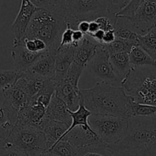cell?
Here are the masks:
<instances>
[{
    "mask_svg": "<svg viewBox=\"0 0 156 156\" xmlns=\"http://www.w3.org/2000/svg\"><path fill=\"white\" fill-rule=\"evenodd\" d=\"M38 9L34 13L24 39H40L44 41L47 50L56 53L59 49L62 34L68 23L76 30V21L65 5L64 0H35Z\"/></svg>",
    "mask_w": 156,
    "mask_h": 156,
    "instance_id": "1",
    "label": "cell"
},
{
    "mask_svg": "<svg viewBox=\"0 0 156 156\" xmlns=\"http://www.w3.org/2000/svg\"><path fill=\"white\" fill-rule=\"evenodd\" d=\"M107 146L111 156H156V116L128 117L125 136Z\"/></svg>",
    "mask_w": 156,
    "mask_h": 156,
    "instance_id": "2",
    "label": "cell"
},
{
    "mask_svg": "<svg viewBox=\"0 0 156 156\" xmlns=\"http://www.w3.org/2000/svg\"><path fill=\"white\" fill-rule=\"evenodd\" d=\"M81 103L96 115L130 117L131 100L122 86L99 82L87 89H80Z\"/></svg>",
    "mask_w": 156,
    "mask_h": 156,
    "instance_id": "3",
    "label": "cell"
},
{
    "mask_svg": "<svg viewBox=\"0 0 156 156\" xmlns=\"http://www.w3.org/2000/svg\"><path fill=\"white\" fill-rule=\"evenodd\" d=\"M121 86L132 101L156 107V66L132 67Z\"/></svg>",
    "mask_w": 156,
    "mask_h": 156,
    "instance_id": "4",
    "label": "cell"
},
{
    "mask_svg": "<svg viewBox=\"0 0 156 156\" xmlns=\"http://www.w3.org/2000/svg\"><path fill=\"white\" fill-rule=\"evenodd\" d=\"M27 156H41L47 151L44 134L38 127L17 122L6 140Z\"/></svg>",
    "mask_w": 156,
    "mask_h": 156,
    "instance_id": "5",
    "label": "cell"
},
{
    "mask_svg": "<svg viewBox=\"0 0 156 156\" xmlns=\"http://www.w3.org/2000/svg\"><path fill=\"white\" fill-rule=\"evenodd\" d=\"M88 123L98 138L107 145L120 140L128 129V118L114 116L91 114Z\"/></svg>",
    "mask_w": 156,
    "mask_h": 156,
    "instance_id": "6",
    "label": "cell"
},
{
    "mask_svg": "<svg viewBox=\"0 0 156 156\" xmlns=\"http://www.w3.org/2000/svg\"><path fill=\"white\" fill-rule=\"evenodd\" d=\"M108 2L106 0H67L65 5L76 21L90 22L106 12Z\"/></svg>",
    "mask_w": 156,
    "mask_h": 156,
    "instance_id": "7",
    "label": "cell"
},
{
    "mask_svg": "<svg viewBox=\"0 0 156 156\" xmlns=\"http://www.w3.org/2000/svg\"><path fill=\"white\" fill-rule=\"evenodd\" d=\"M110 53L104 44L98 46L94 56L89 61L87 66L93 76L101 82L111 84L119 83L110 60ZM120 84V83H119Z\"/></svg>",
    "mask_w": 156,
    "mask_h": 156,
    "instance_id": "8",
    "label": "cell"
},
{
    "mask_svg": "<svg viewBox=\"0 0 156 156\" xmlns=\"http://www.w3.org/2000/svg\"><path fill=\"white\" fill-rule=\"evenodd\" d=\"M137 34L144 35L156 26V0H142L132 17L128 18Z\"/></svg>",
    "mask_w": 156,
    "mask_h": 156,
    "instance_id": "9",
    "label": "cell"
},
{
    "mask_svg": "<svg viewBox=\"0 0 156 156\" xmlns=\"http://www.w3.org/2000/svg\"><path fill=\"white\" fill-rule=\"evenodd\" d=\"M37 9L38 6L34 4L32 0L21 1L19 11L11 25V30L15 36L13 44H18L24 39L32 16Z\"/></svg>",
    "mask_w": 156,
    "mask_h": 156,
    "instance_id": "10",
    "label": "cell"
},
{
    "mask_svg": "<svg viewBox=\"0 0 156 156\" xmlns=\"http://www.w3.org/2000/svg\"><path fill=\"white\" fill-rule=\"evenodd\" d=\"M47 51V50L44 52L29 51L24 47L22 41L18 44H13L11 56L13 59L15 69L21 73L28 71L29 68Z\"/></svg>",
    "mask_w": 156,
    "mask_h": 156,
    "instance_id": "11",
    "label": "cell"
},
{
    "mask_svg": "<svg viewBox=\"0 0 156 156\" xmlns=\"http://www.w3.org/2000/svg\"><path fill=\"white\" fill-rule=\"evenodd\" d=\"M18 112L10 105L0 90V140L6 141L18 121Z\"/></svg>",
    "mask_w": 156,
    "mask_h": 156,
    "instance_id": "12",
    "label": "cell"
},
{
    "mask_svg": "<svg viewBox=\"0 0 156 156\" xmlns=\"http://www.w3.org/2000/svg\"><path fill=\"white\" fill-rule=\"evenodd\" d=\"M6 99L16 111H19L30 102V97L26 89L25 81L21 77L9 88L3 91Z\"/></svg>",
    "mask_w": 156,
    "mask_h": 156,
    "instance_id": "13",
    "label": "cell"
},
{
    "mask_svg": "<svg viewBox=\"0 0 156 156\" xmlns=\"http://www.w3.org/2000/svg\"><path fill=\"white\" fill-rule=\"evenodd\" d=\"M56 53L47 50L26 72L40 78H42L44 80L54 79L55 76Z\"/></svg>",
    "mask_w": 156,
    "mask_h": 156,
    "instance_id": "14",
    "label": "cell"
},
{
    "mask_svg": "<svg viewBox=\"0 0 156 156\" xmlns=\"http://www.w3.org/2000/svg\"><path fill=\"white\" fill-rule=\"evenodd\" d=\"M70 126V125L67 123L48 120L44 117V120L40 124L39 129L44 134L47 141V151L50 150L61 140Z\"/></svg>",
    "mask_w": 156,
    "mask_h": 156,
    "instance_id": "15",
    "label": "cell"
},
{
    "mask_svg": "<svg viewBox=\"0 0 156 156\" xmlns=\"http://www.w3.org/2000/svg\"><path fill=\"white\" fill-rule=\"evenodd\" d=\"M56 82L55 94L67 105L70 111H76L80 103V89L73 87L66 79Z\"/></svg>",
    "mask_w": 156,
    "mask_h": 156,
    "instance_id": "16",
    "label": "cell"
},
{
    "mask_svg": "<svg viewBox=\"0 0 156 156\" xmlns=\"http://www.w3.org/2000/svg\"><path fill=\"white\" fill-rule=\"evenodd\" d=\"M61 140L69 142L76 148L83 147L101 141L93 129H89L82 126L74 127Z\"/></svg>",
    "mask_w": 156,
    "mask_h": 156,
    "instance_id": "17",
    "label": "cell"
},
{
    "mask_svg": "<svg viewBox=\"0 0 156 156\" xmlns=\"http://www.w3.org/2000/svg\"><path fill=\"white\" fill-rule=\"evenodd\" d=\"M75 48L73 47L58 50L55 56V76L54 81L59 82L66 78L73 62Z\"/></svg>",
    "mask_w": 156,
    "mask_h": 156,
    "instance_id": "18",
    "label": "cell"
},
{
    "mask_svg": "<svg viewBox=\"0 0 156 156\" xmlns=\"http://www.w3.org/2000/svg\"><path fill=\"white\" fill-rule=\"evenodd\" d=\"M45 117L48 120L67 123L70 126L72 123V118L68 112L67 105L55 94L46 109Z\"/></svg>",
    "mask_w": 156,
    "mask_h": 156,
    "instance_id": "19",
    "label": "cell"
},
{
    "mask_svg": "<svg viewBox=\"0 0 156 156\" xmlns=\"http://www.w3.org/2000/svg\"><path fill=\"white\" fill-rule=\"evenodd\" d=\"M99 44L86 35L74 50L73 61L82 66L86 67L89 61L94 56Z\"/></svg>",
    "mask_w": 156,
    "mask_h": 156,
    "instance_id": "20",
    "label": "cell"
},
{
    "mask_svg": "<svg viewBox=\"0 0 156 156\" xmlns=\"http://www.w3.org/2000/svg\"><path fill=\"white\" fill-rule=\"evenodd\" d=\"M46 114V108L38 105L28 104L18 111V121L39 128Z\"/></svg>",
    "mask_w": 156,
    "mask_h": 156,
    "instance_id": "21",
    "label": "cell"
},
{
    "mask_svg": "<svg viewBox=\"0 0 156 156\" xmlns=\"http://www.w3.org/2000/svg\"><path fill=\"white\" fill-rule=\"evenodd\" d=\"M110 60L113 71L121 85L122 81L128 76L132 68L130 63L129 55L127 53H114L110 55Z\"/></svg>",
    "mask_w": 156,
    "mask_h": 156,
    "instance_id": "22",
    "label": "cell"
},
{
    "mask_svg": "<svg viewBox=\"0 0 156 156\" xmlns=\"http://www.w3.org/2000/svg\"><path fill=\"white\" fill-rule=\"evenodd\" d=\"M114 31L116 37L139 43L140 35L137 34L131 21L126 18H116Z\"/></svg>",
    "mask_w": 156,
    "mask_h": 156,
    "instance_id": "23",
    "label": "cell"
},
{
    "mask_svg": "<svg viewBox=\"0 0 156 156\" xmlns=\"http://www.w3.org/2000/svg\"><path fill=\"white\" fill-rule=\"evenodd\" d=\"M55 91H56V82L54 81V79L46 80L43 88L40 90L38 94L31 98L29 104L38 105L47 109L52 97L55 94Z\"/></svg>",
    "mask_w": 156,
    "mask_h": 156,
    "instance_id": "24",
    "label": "cell"
},
{
    "mask_svg": "<svg viewBox=\"0 0 156 156\" xmlns=\"http://www.w3.org/2000/svg\"><path fill=\"white\" fill-rule=\"evenodd\" d=\"M68 112L72 118V123L67 132L65 133V134L63 136V137L65 136L70 131H71L73 128L77 126H82L89 129H92L88 123V119L92 114L84 107V105L81 103V101L80 103L79 108L76 111H70V110H68Z\"/></svg>",
    "mask_w": 156,
    "mask_h": 156,
    "instance_id": "25",
    "label": "cell"
},
{
    "mask_svg": "<svg viewBox=\"0 0 156 156\" xmlns=\"http://www.w3.org/2000/svg\"><path fill=\"white\" fill-rule=\"evenodd\" d=\"M128 55H129V60L132 67L155 66H156V61H154L139 46L133 47Z\"/></svg>",
    "mask_w": 156,
    "mask_h": 156,
    "instance_id": "26",
    "label": "cell"
},
{
    "mask_svg": "<svg viewBox=\"0 0 156 156\" xmlns=\"http://www.w3.org/2000/svg\"><path fill=\"white\" fill-rule=\"evenodd\" d=\"M139 46L156 61V26L145 34L140 35Z\"/></svg>",
    "mask_w": 156,
    "mask_h": 156,
    "instance_id": "27",
    "label": "cell"
},
{
    "mask_svg": "<svg viewBox=\"0 0 156 156\" xmlns=\"http://www.w3.org/2000/svg\"><path fill=\"white\" fill-rule=\"evenodd\" d=\"M76 156H111L107 144L102 141L77 148Z\"/></svg>",
    "mask_w": 156,
    "mask_h": 156,
    "instance_id": "28",
    "label": "cell"
},
{
    "mask_svg": "<svg viewBox=\"0 0 156 156\" xmlns=\"http://www.w3.org/2000/svg\"><path fill=\"white\" fill-rule=\"evenodd\" d=\"M21 76L25 81L26 89H27L28 94L30 98L38 94L40 90L43 88L44 85V80L42 78H40L38 76L32 75L31 73L25 72V73H21Z\"/></svg>",
    "mask_w": 156,
    "mask_h": 156,
    "instance_id": "29",
    "label": "cell"
},
{
    "mask_svg": "<svg viewBox=\"0 0 156 156\" xmlns=\"http://www.w3.org/2000/svg\"><path fill=\"white\" fill-rule=\"evenodd\" d=\"M137 46H139V43L116 37L112 44L106 45V47L108 50L110 55H111L120 53H129L132 49Z\"/></svg>",
    "mask_w": 156,
    "mask_h": 156,
    "instance_id": "30",
    "label": "cell"
},
{
    "mask_svg": "<svg viewBox=\"0 0 156 156\" xmlns=\"http://www.w3.org/2000/svg\"><path fill=\"white\" fill-rule=\"evenodd\" d=\"M156 116V107L142 105L131 101L130 117H152Z\"/></svg>",
    "mask_w": 156,
    "mask_h": 156,
    "instance_id": "31",
    "label": "cell"
},
{
    "mask_svg": "<svg viewBox=\"0 0 156 156\" xmlns=\"http://www.w3.org/2000/svg\"><path fill=\"white\" fill-rule=\"evenodd\" d=\"M76 150L77 148L72 146L69 142L61 140L48 152L58 156H76Z\"/></svg>",
    "mask_w": 156,
    "mask_h": 156,
    "instance_id": "32",
    "label": "cell"
},
{
    "mask_svg": "<svg viewBox=\"0 0 156 156\" xmlns=\"http://www.w3.org/2000/svg\"><path fill=\"white\" fill-rule=\"evenodd\" d=\"M21 76V73L13 70L0 69V90L4 91L12 86Z\"/></svg>",
    "mask_w": 156,
    "mask_h": 156,
    "instance_id": "33",
    "label": "cell"
},
{
    "mask_svg": "<svg viewBox=\"0 0 156 156\" xmlns=\"http://www.w3.org/2000/svg\"><path fill=\"white\" fill-rule=\"evenodd\" d=\"M84 68L85 67L79 65V64H77L73 61L72 65L70 66V69H69L68 72H67V76H66L65 79L75 88H79L78 84H79L80 78L82 75Z\"/></svg>",
    "mask_w": 156,
    "mask_h": 156,
    "instance_id": "34",
    "label": "cell"
},
{
    "mask_svg": "<svg viewBox=\"0 0 156 156\" xmlns=\"http://www.w3.org/2000/svg\"><path fill=\"white\" fill-rule=\"evenodd\" d=\"M142 0H132L128 2V4L126 5L125 8L122 11L116 15V18H131L134 15L137 9H139V5L142 3Z\"/></svg>",
    "mask_w": 156,
    "mask_h": 156,
    "instance_id": "35",
    "label": "cell"
},
{
    "mask_svg": "<svg viewBox=\"0 0 156 156\" xmlns=\"http://www.w3.org/2000/svg\"><path fill=\"white\" fill-rule=\"evenodd\" d=\"M75 29L73 28L72 24L68 23L66 27L65 30L62 34L61 39V44L58 50H61L64 48H67V47H71L72 43H73V33Z\"/></svg>",
    "mask_w": 156,
    "mask_h": 156,
    "instance_id": "36",
    "label": "cell"
},
{
    "mask_svg": "<svg viewBox=\"0 0 156 156\" xmlns=\"http://www.w3.org/2000/svg\"><path fill=\"white\" fill-rule=\"evenodd\" d=\"M128 2L129 1H126V0H123V1H109L107 11L116 15V14L119 13L120 11H122L126 6Z\"/></svg>",
    "mask_w": 156,
    "mask_h": 156,
    "instance_id": "37",
    "label": "cell"
},
{
    "mask_svg": "<svg viewBox=\"0 0 156 156\" xmlns=\"http://www.w3.org/2000/svg\"><path fill=\"white\" fill-rule=\"evenodd\" d=\"M0 156H27L25 154L21 152V151L18 150L11 145L6 143V146L2 150Z\"/></svg>",
    "mask_w": 156,
    "mask_h": 156,
    "instance_id": "38",
    "label": "cell"
},
{
    "mask_svg": "<svg viewBox=\"0 0 156 156\" xmlns=\"http://www.w3.org/2000/svg\"><path fill=\"white\" fill-rule=\"evenodd\" d=\"M116 35H115L114 29L113 30H108V31L105 32L104 34L103 39H102V44L104 45H108V44H112L113 41L116 39Z\"/></svg>",
    "mask_w": 156,
    "mask_h": 156,
    "instance_id": "39",
    "label": "cell"
},
{
    "mask_svg": "<svg viewBox=\"0 0 156 156\" xmlns=\"http://www.w3.org/2000/svg\"><path fill=\"white\" fill-rule=\"evenodd\" d=\"M86 35L84 34L82 32H80L78 30H74L73 33V43H72L71 47L76 48L78 46V44L82 41V40L84 39V37Z\"/></svg>",
    "mask_w": 156,
    "mask_h": 156,
    "instance_id": "40",
    "label": "cell"
},
{
    "mask_svg": "<svg viewBox=\"0 0 156 156\" xmlns=\"http://www.w3.org/2000/svg\"><path fill=\"white\" fill-rule=\"evenodd\" d=\"M89 27H90V22L87 21H80L77 24L76 30L82 32L84 34L87 35L89 32Z\"/></svg>",
    "mask_w": 156,
    "mask_h": 156,
    "instance_id": "41",
    "label": "cell"
},
{
    "mask_svg": "<svg viewBox=\"0 0 156 156\" xmlns=\"http://www.w3.org/2000/svg\"><path fill=\"white\" fill-rule=\"evenodd\" d=\"M104 34H105V31H103L102 30H100L99 29V30L96 32L94 34H89L87 36H89L90 37H91L92 39L94 40L96 42H97L98 44H102V39H103Z\"/></svg>",
    "mask_w": 156,
    "mask_h": 156,
    "instance_id": "42",
    "label": "cell"
},
{
    "mask_svg": "<svg viewBox=\"0 0 156 156\" xmlns=\"http://www.w3.org/2000/svg\"><path fill=\"white\" fill-rule=\"evenodd\" d=\"M99 26L97 23L95 21H90V27H89V32L87 35L89 34H92L96 33L97 30H99Z\"/></svg>",
    "mask_w": 156,
    "mask_h": 156,
    "instance_id": "43",
    "label": "cell"
},
{
    "mask_svg": "<svg viewBox=\"0 0 156 156\" xmlns=\"http://www.w3.org/2000/svg\"><path fill=\"white\" fill-rule=\"evenodd\" d=\"M5 146H6V141H5V140H0V153H1L3 148L5 147Z\"/></svg>",
    "mask_w": 156,
    "mask_h": 156,
    "instance_id": "44",
    "label": "cell"
},
{
    "mask_svg": "<svg viewBox=\"0 0 156 156\" xmlns=\"http://www.w3.org/2000/svg\"><path fill=\"white\" fill-rule=\"evenodd\" d=\"M41 156H58V155H54V154L51 153V152H48V151H47V152H46L45 153L43 154V155H41Z\"/></svg>",
    "mask_w": 156,
    "mask_h": 156,
    "instance_id": "45",
    "label": "cell"
}]
</instances>
